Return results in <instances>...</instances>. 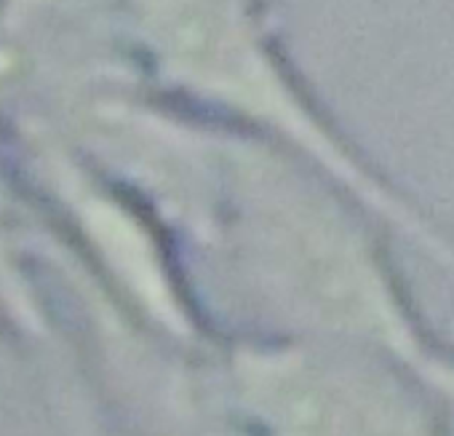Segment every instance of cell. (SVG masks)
I'll list each match as a JSON object with an SVG mask.
<instances>
[{"mask_svg":"<svg viewBox=\"0 0 454 436\" xmlns=\"http://www.w3.org/2000/svg\"><path fill=\"white\" fill-rule=\"evenodd\" d=\"M241 234L268 287L308 316L358 324L374 311L366 266L340 226L260 220Z\"/></svg>","mask_w":454,"mask_h":436,"instance_id":"7a4b0ae2","label":"cell"},{"mask_svg":"<svg viewBox=\"0 0 454 436\" xmlns=\"http://www.w3.org/2000/svg\"><path fill=\"white\" fill-rule=\"evenodd\" d=\"M241 383L276 436H393L398 428L380 393L313 356H247Z\"/></svg>","mask_w":454,"mask_h":436,"instance_id":"6da1fadb","label":"cell"}]
</instances>
